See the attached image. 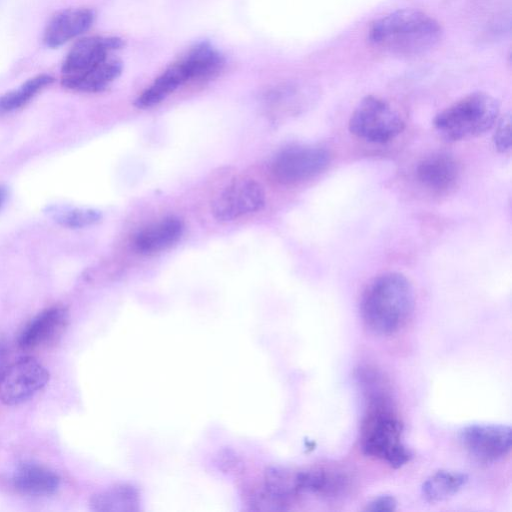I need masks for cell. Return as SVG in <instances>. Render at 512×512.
<instances>
[{"mask_svg":"<svg viewBox=\"0 0 512 512\" xmlns=\"http://www.w3.org/2000/svg\"><path fill=\"white\" fill-rule=\"evenodd\" d=\"M365 413L360 428V445L367 456L400 468L413 457L402 442L403 423L396 411L391 390L363 395Z\"/></svg>","mask_w":512,"mask_h":512,"instance_id":"cell-1","label":"cell"},{"mask_svg":"<svg viewBox=\"0 0 512 512\" xmlns=\"http://www.w3.org/2000/svg\"><path fill=\"white\" fill-rule=\"evenodd\" d=\"M415 305L409 279L398 272H386L365 288L360 304L365 326L376 335L395 334L405 326Z\"/></svg>","mask_w":512,"mask_h":512,"instance_id":"cell-2","label":"cell"},{"mask_svg":"<svg viewBox=\"0 0 512 512\" xmlns=\"http://www.w3.org/2000/svg\"><path fill=\"white\" fill-rule=\"evenodd\" d=\"M442 29L428 14L401 9L375 20L368 31L369 41L391 54L416 56L431 50L440 41Z\"/></svg>","mask_w":512,"mask_h":512,"instance_id":"cell-3","label":"cell"},{"mask_svg":"<svg viewBox=\"0 0 512 512\" xmlns=\"http://www.w3.org/2000/svg\"><path fill=\"white\" fill-rule=\"evenodd\" d=\"M223 64L222 56L210 45L199 44L186 55L171 64L136 99L138 108H150L192 80L208 78L218 72Z\"/></svg>","mask_w":512,"mask_h":512,"instance_id":"cell-4","label":"cell"},{"mask_svg":"<svg viewBox=\"0 0 512 512\" xmlns=\"http://www.w3.org/2000/svg\"><path fill=\"white\" fill-rule=\"evenodd\" d=\"M499 103L492 96L476 92L438 113L434 127L446 140L460 141L479 136L496 123Z\"/></svg>","mask_w":512,"mask_h":512,"instance_id":"cell-5","label":"cell"},{"mask_svg":"<svg viewBox=\"0 0 512 512\" xmlns=\"http://www.w3.org/2000/svg\"><path fill=\"white\" fill-rule=\"evenodd\" d=\"M405 123L400 113L376 96L363 98L349 119V131L369 143L385 144L396 138Z\"/></svg>","mask_w":512,"mask_h":512,"instance_id":"cell-6","label":"cell"},{"mask_svg":"<svg viewBox=\"0 0 512 512\" xmlns=\"http://www.w3.org/2000/svg\"><path fill=\"white\" fill-rule=\"evenodd\" d=\"M49 381L47 369L33 357H22L0 367V401L8 406L19 405Z\"/></svg>","mask_w":512,"mask_h":512,"instance_id":"cell-7","label":"cell"},{"mask_svg":"<svg viewBox=\"0 0 512 512\" xmlns=\"http://www.w3.org/2000/svg\"><path fill=\"white\" fill-rule=\"evenodd\" d=\"M330 161L329 152L318 145H295L280 151L272 161L275 179L293 184L313 178L323 172Z\"/></svg>","mask_w":512,"mask_h":512,"instance_id":"cell-8","label":"cell"},{"mask_svg":"<svg viewBox=\"0 0 512 512\" xmlns=\"http://www.w3.org/2000/svg\"><path fill=\"white\" fill-rule=\"evenodd\" d=\"M266 201L263 186L248 177L232 180L213 200L211 211L219 222H231L261 210Z\"/></svg>","mask_w":512,"mask_h":512,"instance_id":"cell-9","label":"cell"},{"mask_svg":"<svg viewBox=\"0 0 512 512\" xmlns=\"http://www.w3.org/2000/svg\"><path fill=\"white\" fill-rule=\"evenodd\" d=\"M459 439L474 459L484 463L498 461L511 450V428L507 425H469L461 430Z\"/></svg>","mask_w":512,"mask_h":512,"instance_id":"cell-10","label":"cell"},{"mask_svg":"<svg viewBox=\"0 0 512 512\" xmlns=\"http://www.w3.org/2000/svg\"><path fill=\"white\" fill-rule=\"evenodd\" d=\"M118 37L92 36L79 40L62 64V78L81 75L108 58L111 51L123 46Z\"/></svg>","mask_w":512,"mask_h":512,"instance_id":"cell-11","label":"cell"},{"mask_svg":"<svg viewBox=\"0 0 512 512\" xmlns=\"http://www.w3.org/2000/svg\"><path fill=\"white\" fill-rule=\"evenodd\" d=\"M69 323L68 311L52 306L37 314L21 331L18 344L24 350L48 347L57 342Z\"/></svg>","mask_w":512,"mask_h":512,"instance_id":"cell-12","label":"cell"},{"mask_svg":"<svg viewBox=\"0 0 512 512\" xmlns=\"http://www.w3.org/2000/svg\"><path fill=\"white\" fill-rule=\"evenodd\" d=\"M418 182L433 192H445L455 186L460 176L457 160L445 152L433 153L423 158L416 167Z\"/></svg>","mask_w":512,"mask_h":512,"instance_id":"cell-13","label":"cell"},{"mask_svg":"<svg viewBox=\"0 0 512 512\" xmlns=\"http://www.w3.org/2000/svg\"><path fill=\"white\" fill-rule=\"evenodd\" d=\"M94 21L90 9H67L54 15L48 22L43 41L46 46L59 47L87 31Z\"/></svg>","mask_w":512,"mask_h":512,"instance_id":"cell-14","label":"cell"},{"mask_svg":"<svg viewBox=\"0 0 512 512\" xmlns=\"http://www.w3.org/2000/svg\"><path fill=\"white\" fill-rule=\"evenodd\" d=\"M183 232V221L176 216H168L140 230L134 237L133 245L141 254L158 253L176 244Z\"/></svg>","mask_w":512,"mask_h":512,"instance_id":"cell-15","label":"cell"},{"mask_svg":"<svg viewBox=\"0 0 512 512\" xmlns=\"http://www.w3.org/2000/svg\"><path fill=\"white\" fill-rule=\"evenodd\" d=\"M303 493L324 498H338L346 495L351 488L349 475L338 468L313 467L300 471Z\"/></svg>","mask_w":512,"mask_h":512,"instance_id":"cell-16","label":"cell"},{"mask_svg":"<svg viewBox=\"0 0 512 512\" xmlns=\"http://www.w3.org/2000/svg\"><path fill=\"white\" fill-rule=\"evenodd\" d=\"M12 481L16 490L29 496H49L60 486V477L55 471L33 462L20 464Z\"/></svg>","mask_w":512,"mask_h":512,"instance_id":"cell-17","label":"cell"},{"mask_svg":"<svg viewBox=\"0 0 512 512\" xmlns=\"http://www.w3.org/2000/svg\"><path fill=\"white\" fill-rule=\"evenodd\" d=\"M262 485L286 510L303 494L300 471L287 467L273 466L266 469Z\"/></svg>","mask_w":512,"mask_h":512,"instance_id":"cell-18","label":"cell"},{"mask_svg":"<svg viewBox=\"0 0 512 512\" xmlns=\"http://www.w3.org/2000/svg\"><path fill=\"white\" fill-rule=\"evenodd\" d=\"M122 71V64L117 59L107 58L91 70L69 78H62V85L68 89L81 92H99L104 90Z\"/></svg>","mask_w":512,"mask_h":512,"instance_id":"cell-19","label":"cell"},{"mask_svg":"<svg viewBox=\"0 0 512 512\" xmlns=\"http://www.w3.org/2000/svg\"><path fill=\"white\" fill-rule=\"evenodd\" d=\"M139 494L127 484H119L93 495L90 507L100 512H133L139 510Z\"/></svg>","mask_w":512,"mask_h":512,"instance_id":"cell-20","label":"cell"},{"mask_svg":"<svg viewBox=\"0 0 512 512\" xmlns=\"http://www.w3.org/2000/svg\"><path fill=\"white\" fill-rule=\"evenodd\" d=\"M467 480L468 477L464 473L439 470L423 482L422 494L429 502H440L455 495L466 484Z\"/></svg>","mask_w":512,"mask_h":512,"instance_id":"cell-21","label":"cell"},{"mask_svg":"<svg viewBox=\"0 0 512 512\" xmlns=\"http://www.w3.org/2000/svg\"><path fill=\"white\" fill-rule=\"evenodd\" d=\"M53 81L52 76L40 74L28 79L18 88L0 95V115L20 109Z\"/></svg>","mask_w":512,"mask_h":512,"instance_id":"cell-22","label":"cell"},{"mask_svg":"<svg viewBox=\"0 0 512 512\" xmlns=\"http://www.w3.org/2000/svg\"><path fill=\"white\" fill-rule=\"evenodd\" d=\"M47 213L59 225L73 229L94 225L102 219L100 211L90 208L53 205Z\"/></svg>","mask_w":512,"mask_h":512,"instance_id":"cell-23","label":"cell"},{"mask_svg":"<svg viewBox=\"0 0 512 512\" xmlns=\"http://www.w3.org/2000/svg\"><path fill=\"white\" fill-rule=\"evenodd\" d=\"M510 116H503L496 126V130L493 135V142L495 148L500 152H507L511 147V129H510Z\"/></svg>","mask_w":512,"mask_h":512,"instance_id":"cell-24","label":"cell"},{"mask_svg":"<svg viewBox=\"0 0 512 512\" xmlns=\"http://www.w3.org/2000/svg\"><path fill=\"white\" fill-rule=\"evenodd\" d=\"M397 507L396 499L391 495H381L366 504L365 510L372 512L394 511Z\"/></svg>","mask_w":512,"mask_h":512,"instance_id":"cell-25","label":"cell"},{"mask_svg":"<svg viewBox=\"0 0 512 512\" xmlns=\"http://www.w3.org/2000/svg\"><path fill=\"white\" fill-rule=\"evenodd\" d=\"M7 198V189L4 186H0V209L4 205Z\"/></svg>","mask_w":512,"mask_h":512,"instance_id":"cell-26","label":"cell"},{"mask_svg":"<svg viewBox=\"0 0 512 512\" xmlns=\"http://www.w3.org/2000/svg\"><path fill=\"white\" fill-rule=\"evenodd\" d=\"M4 356H5V348L2 345V343H0V361L4 358Z\"/></svg>","mask_w":512,"mask_h":512,"instance_id":"cell-27","label":"cell"}]
</instances>
